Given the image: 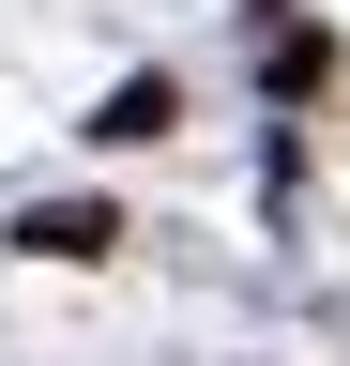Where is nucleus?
Segmentation results:
<instances>
[{"label": "nucleus", "instance_id": "obj_1", "mask_svg": "<svg viewBox=\"0 0 350 366\" xmlns=\"http://www.w3.org/2000/svg\"><path fill=\"white\" fill-rule=\"evenodd\" d=\"M31 244H46V259H107L122 214H76V199H61V214H31Z\"/></svg>", "mask_w": 350, "mask_h": 366}]
</instances>
